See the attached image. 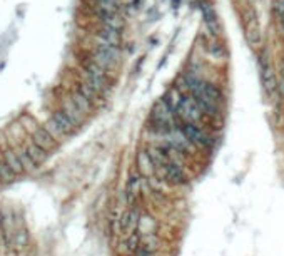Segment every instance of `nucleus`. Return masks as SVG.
<instances>
[{"label":"nucleus","mask_w":284,"mask_h":256,"mask_svg":"<svg viewBox=\"0 0 284 256\" xmlns=\"http://www.w3.org/2000/svg\"><path fill=\"white\" fill-rule=\"evenodd\" d=\"M92 59L111 72V70L116 69L119 62H121V47L111 46V44H106V42H99L94 54H92Z\"/></svg>","instance_id":"nucleus-2"},{"label":"nucleus","mask_w":284,"mask_h":256,"mask_svg":"<svg viewBox=\"0 0 284 256\" xmlns=\"http://www.w3.org/2000/svg\"><path fill=\"white\" fill-rule=\"evenodd\" d=\"M97 40L119 47L121 46V29H114V27H109V25H101Z\"/></svg>","instance_id":"nucleus-12"},{"label":"nucleus","mask_w":284,"mask_h":256,"mask_svg":"<svg viewBox=\"0 0 284 256\" xmlns=\"http://www.w3.org/2000/svg\"><path fill=\"white\" fill-rule=\"evenodd\" d=\"M45 127L57 141L67 138V136H72L75 133V129H77L75 122L64 112V109H59V111L52 114V117L47 121Z\"/></svg>","instance_id":"nucleus-1"},{"label":"nucleus","mask_w":284,"mask_h":256,"mask_svg":"<svg viewBox=\"0 0 284 256\" xmlns=\"http://www.w3.org/2000/svg\"><path fill=\"white\" fill-rule=\"evenodd\" d=\"M201 14H203V20L211 34L212 35L219 34V22H217L216 10L212 9V5L207 2V0H203V2H201Z\"/></svg>","instance_id":"nucleus-9"},{"label":"nucleus","mask_w":284,"mask_h":256,"mask_svg":"<svg viewBox=\"0 0 284 256\" xmlns=\"http://www.w3.org/2000/svg\"><path fill=\"white\" fill-rule=\"evenodd\" d=\"M97 15H99L101 25H109V27H114V29H122L124 27V19L119 15L117 10L97 9Z\"/></svg>","instance_id":"nucleus-11"},{"label":"nucleus","mask_w":284,"mask_h":256,"mask_svg":"<svg viewBox=\"0 0 284 256\" xmlns=\"http://www.w3.org/2000/svg\"><path fill=\"white\" fill-rule=\"evenodd\" d=\"M70 97H72V101L79 106V109L85 114V116H87V114H90V112H92V107H94V102H92L90 99H87V97H85L84 94H82V92H80L79 89H75Z\"/></svg>","instance_id":"nucleus-21"},{"label":"nucleus","mask_w":284,"mask_h":256,"mask_svg":"<svg viewBox=\"0 0 284 256\" xmlns=\"http://www.w3.org/2000/svg\"><path fill=\"white\" fill-rule=\"evenodd\" d=\"M15 151H17V156H19V159L22 162V166H24V171L25 173H34L37 167H39L34 162V159H32V157L29 156V152L25 151V148H19V149H15Z\"/></svg>","instance_id":"nucleus-22"},{"label":"nucleus","mask_w":284,"mask_h":256,"mask_svg":"<svg viewBox=\"0 0 284 256\" xmlns=\"http://www.w3.org/2000/svg\"><path fill=\"white\" fill-rule=\"evenodd\" d=\"M199 89L203 91V94H206L209 99H212L214 102H219L222 101V92L221 89L217 87L216 84H212V82H206V80H201V84H199Z\"/></svg>","instance_id":"nucleus-20"},{"label":"nucleus","mask_w":284,"mask_h":256,"mask_svg":"<svg viewBox=\"0 0 284 256\" xmlns=\"http://www.w3.org/2000/svg\"><path fill=\"white\" fill-rule=\"evenodd\" d=\"M62 109H64V112L67 114V116L72 119V121L75 122V126H80L82 122H84V117H85V114L80 111L79 109V106L75 104V102L72 101V97H67V99L64 101V106H62Z\"/></svg>","instance_id":"nucleus-14"},{"label":"nucleus","mask_w":284,"mask_h":256,"mask_svg":"<svg viewBox=\"0 0 284 256\" xmlns=\"http://www.w3.org/2000/svg\"><path fill=\"white\" fill-rule=\"evenodd\" d=\"M24 148H25L27 152H29V156L32 157V159H34V162H35L37 166H40V164H43V162L47 161L49 151H45L43 148H40V146L37 144V143H34L32 139L27 141V143L24 144Z\"/></svg>","instance_id":"nucleus-13"},{"label":"nucleus","mask_w":284,"mask_h":256,"mask_svg":"<svg viewBox=\"0 0 284 256\" xmlns=\"http://www.w3.org/2000/svg\"><path fill=\"white\" fill-rule=\"evenodd\" d=\"M277 94L284 99V59L279 62V75H277Z\"/></svg>","instance_id":"nucleus-27"},{"label":"nucleus","mask_w":284,"mask_h":256,"mask_svg":"<svg viewBox=\"0 0 284 256\" xmlns=\"http://www.w3.org/2000/svg\"><path fill=\"white\" fill-rule=\"evenodd\" d=\"M246 39L254 47L261 44V30L258 25V17H251L246 20Z\"/></svg>","instance_id":"nucleus-16"},{"label":"nucleus","mask_w":284,"mask_h":256,"mask_svg":"<svg viewBox=\"0 0 284 256\" xmlns=\"http://www.w3.org/2000/svg\"><path fill=\"white\" fill-rule=\"evenodd\" d=\"M164 99H166L167 104L171 106L174 111H176L177 106H179V102H181V99H182V96H181V92H179V89H171L166 94V97H164Z\"/></svg>","instance_id":"nucleus-26"},{"label":"nucleus","mask_w":284,"mask_h":256,"mask_svg":"<svg viewBox=\"0 0 284 256\" xmlns=\"http://www.w3.org/2000/svg\"><path fill=\"white\" fill-rule=\"evenodd\" d=\"M179 129H181L185 138H187L194 146H198V148L211 149L212 146H214V139H212L211 136L206 133V131H203L201 127L196 126V124L184 122V124H181V127H179Z\"/></svg>","instance_id":"nucleus-4"},{"label":"nucleus","mask_w":284,"mask_h":256,"mask_svg":"<svg viewBox=\"0 0 284 256\" xmlns=\"http://www.w3.org/2000/svg\"><path fill=\"white\" fill-rule=\"evenodd\" d=\"M259 70H261V82H263L266 94L269 96L271 99H274L277 94V77H276L274 69H272L269 56H267L266 51L259 54Z\"/></svg>","instance_id":"nucleus-3"},{"label":"nucleus","mask_w":284,"mask_h":256,"mask_svg":"<svg viewBox=\"0 0 284 256\" xmlns=\"http://www.w3.org/2000/svg\"><path fill=\"white\" fill-rule=\"evenodd\" d=\"M140 193V176L137 173H132L127 181V188H125V198H127L129 204H134L135 198Z\"/></svg>","instance_id":"nucleus-17"},{"label":"nucleus","mask_w":284,"mask_h":256,"mask_svg":"<svg viewBox=\"0 0 284 256\" xmlns=\"http://www.w3.org/2000/svg\"><path fill=\"white\" fill-rule=\"evenodd\" d=\"M4 161L7 162V164L10 166V169H12L15 174H24V166H22V162L19 159V156H17V151L15 149H5L4 151Z\"/></svg>","instance_id":"nucleus-18"},{"label":"nucleus","mask_w":284,"mask_h":256,"mask_svg":"<svg viewBox=\"0 0 284 256\" xmlns=\"http://www.w3.org/2000/svg\"><path fill=\"white\" fill-rule=\"evenodd\" d=\"M274 12L277 15V19H282L284 17V0H276L274 4Z\"/></svg>","instance_id":"nucleus-28"},{"label":"nucleus","mask_w":284,"mask_h":256,"mask_svg":"<svg viewBox=\"0 0 284 256\" xmlns=\"http://www.w3.org/2000/svg\"><path fill=\"white\" fill-rule=\"evenodd\" d=\"M82 75H84V82L89 84L99 94H104L109 89V74H97V72H90V70H82Z\"/></svg>","instance_id":"nucleus-8"},{"label":"nucleus","mask_w":284,"mask_h":256,"mask_svg":"<svg viewBox=\"0 0 284 256\" xmlns=\"http://www.w3.org/2000/svg\"><path fill=\"white\" fill-rule=\"evenodd\" d=\"M15 178H17V174L10 169V166L4 161V157H2V159H0V181L12 183V181H15Z\"/></svg>","instance_id":"nucleus-23"},{"label":"nucleus","mask_w":284,"mask_h":256,"mask_svg":"<svg viewBox=\"0 0 284 256\" xmlns=\"http://www.w3.org/2000/svg\"><path fill=\"white\" fill-rule=\"evenodd\" d=\"M164 178H166L167 183L174 184V186H184V184H187V176L184 174V171L181 169V166L177 164V162H169V164L161 169Z\"/></svg>","instance_id":"nucleus-6"},{"label":"nucleus","mask_w":284,"mask_h":256,"mask_svg":"<svg viewBox=\"0 0 284 256\" xmlns=\"http://www.w3.org/2000/svg\"><path fill=\"white\" fill-rule=\"evenodd\" d=\"M137 166H139V171L144 173L146 176H149V174L154 173L156 164H154V161H152L149 151H140L139 152V156H137Z\"/></svg>","instance_id":"nucleus-19"},{"label":"nucleus","mask_w":284,"mask_h":256,"mask_svg":"<svg viewBox=\"0 0 284 256\" xmlns=\"http://www.w3.org/2000/svg\"><path fill=\"white\" fill-rule=\"evenodd\" d=\"M140 246V236L139 233H130L127 241H125V251L129 253H135Z\"/></svg>","instance_id":"nucleus-25"},{"label":"nucleus","mask_w":284,"mask_h":256,"mask_svg":"<svg viewBox=\"0 0 284 256\" xmlns=\"http://www.w3.org/2000/svg\"><path fill=\"white\" fill-rule=\"evenodd\" d=\"M77 89L82 92V94H84L85 97H87V99H90L92 102H94V104H96V102L97 101H99V92H97L96 89H92V87L89 86V84H85V82H80L79 86H77Z\"/></svg>","instance_id":"nucleus-24"},{"label":"nucleus","mask_w":284,"mask_h":256,"mask_svg":"<svg viewBox=\"0 0 284 256\" xmlns=\"http://www.w3.org/2000/svg\"><path fill=\"white\" fill-rule=\"evenodd\" d=\"M177 116L182 119L184 122H191V124H196L201 121V117H203V111H201V107L198 106V102L194 101V97H182L181 102H179V106L176 109Z\"/></svg>","instance_id":"nucleus-5"},{"label":"nucleus","mask_w":284,"mask_h":256,"mask_svg":"<svg viewBox=\"0 0 284 256\" xmlns=\"http://www.w3.org/2000/svg\"><path fill=\"white\" fill-rule=\"evenodd\" d=\"M29 241H30V236H29V231H27L25 228L17 226L12 231V236H10V246H14L17 251H22V249L29 244Z\"/></svg>","instance_id":"nucleus-15"},{"label":"nucleus","mask_w":284,"mask_h":256,"mask_svg":"<svg viewBox=\"0 0 284 256\" xmlns=\"http://www.w3.org/2000/svg\"><path fill=\"white\" fill-rule=\"evenodd\" d=\"M139 221H140V213L135 208H130L121 216V220H119V226H121L122 233L130 235V233L135 231V228H139Z\"/></svg>","instance_id":"nucleus-10"},{"label":"nucleus","mask_w":284,"mask_h":256,"mask_svg":"<svg viewBox=\"0 0 284 256\" xmlns=\"http://www.w3.org/2000/svg\"><path fill=\"white\" fill-rule=\"evenodd\" d=\"M32 141L49 152L57 148V139L49 133L47 127H35L34 131H32Z\"/></svg>","instance_id":"nucleus-7"}]
</instances>
